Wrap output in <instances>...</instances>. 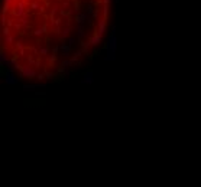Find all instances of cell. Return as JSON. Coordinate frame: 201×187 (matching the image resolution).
<instances>
[{
  "instance_id": "1",
  "label": "cell",
  "mask_w": 201,
  "mask_h": 187,
  "mask_svg": "<svg viewBox=\"0 0 201 187\" xmlns=\"http://www.w3.org/2000/svg\"><path fill=\"white\" fill-rule=\"evenodd\" d=\"M112 9L113 0H3V61L29 83L62 79L101 50Z\"/></svg>"
}]
</instances>
